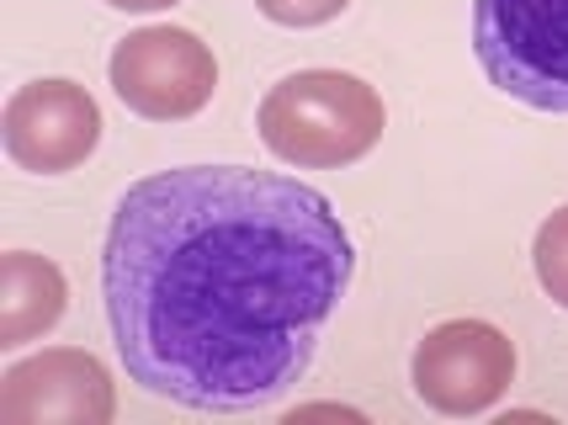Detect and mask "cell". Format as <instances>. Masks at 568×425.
Returning a JSON list of instances; mask_svg holds the SVG:
<instances>
[{
  "mask_svg": "<svg viewBox=\"0 0 568 425\" xmlns=\"http://www.w3.org/2000/svg\"><path fill=\"white\" fill-rule=\"evenodd\" d=\"M409 383L446 421H478L510 394L516 346L489 320H446L415 346Z\"/></svg>",
  "mask_w": 568,
  "mask_h": 425,
  "instance_id": "obj_5",
  "label": "cell"
},
{
  "mask_svg": "<svg viewBox=\"0 0 568 425\" xmlns=\"http://www.w3.org/2000/svg\"><path fill=\"white\" fill-rule=\"evenodd\" d=\"M101 107L74 80H27L0 107V144L17 171L70 175L101 144Z\"/></svg>",
  "mask_w": 568,
  "mask_h": 425,
  "instance_id": "obj_6",
  "label": "cell"
},
{
  "mask_svg": "<svg viewBox=\"0 0 568 425\" xmlns=\"http://www.w3.org/2000/svg\"><path fill=\"white\" fill-rule=\"evenodd\" d=\"M351 0H255V11L276 27H297V32H308V27H324L335 22L341 11H346Z\"/></svg>",
  "mask_w": 568,
  "mask_h": 425,
  "instance_id": "obj_10",
  "label": "cell"
},
{
  "mask_svg": "<svg viewBox=\"0 0 568 425\" xmlns=\"http://www.w3.org/2000/svg\"><path fill=\"white\" fill-rule=\"evenodd\" d=\"M531 266H537V282H542L547 298L568 308V208L542 219L537 240H531Z\"/></svg>",
  "mask_w": 568,
  "mask_h": 425,
  "instance_id": "obj_9",
  "label": "cell"
},
{
  "mask_svg": "<svg viewBox=\"0 0 568 425\" xmlns=\"http://www.w3.org/2000/svg\"><path fill=\"white\" fill-rule=\"evenodd\" d=\"M356 272L335 202L297 175L181 165L133 181L106 224L101 293L133 383L186 409H255L314 367Z\"/></svg>",
  "mask_w": 568,
  "mask_h": 425,
  "instance_id": "obj_1",
  "label": "cell"
},
{
  "mask_svg": "<svg viewBox=\"0 0 568 425\" xmlns=\"http://www.w3.org/2000/svg\"><path fill=\"white\" fill-rule=\"evenodd\" d=\"M473 53L510 101L568 112V0H473Z\"/></svg>",
  "mask_w": 568,
  "mask_h": 425,
  "instance_id": "obj_3",
  "label": "cell"
},
{
  "mask_svg": "<svg viewBox=\"0 0 568 425\" xmlns=\"http://www.w3.org/2000/svg\"><path fill=\"white\" fill-rule=\"evenodd\" d=\"M112 11H139V17H149V11H171V6H181V0H106Z\"/></svg>",
  "mask_w": 568,
  "mask_h": 425,
  "instance_id": "obj_12",
  "label": "cell"
},
{
  "mask_svg": "<svg viewBox=\"0 0 568 425\" xmlns=\"http://www.w3.org/2000/svg\"><path fill=\"white\" fill-rule=\"evenodd\" d=\"M112 91L144 123H186L219 91V59L192 27L154 22L128 32L106 59Z\"/></svg>",
  "mask_w": 568,
  "mask_h": 425,
  "instance_id": "obj_4",
  "label": "cell"
},
{
  "mask_svg": "<svg viewBox=\"0 0 568 425\" xmlns=\"http://www.w3.org/2000/svg\"><path fill=\"white\" fill-rule=\"evenodd\" d=\"M112 373L80 346L32 351L0 373V425H112Z\"/></svg>",
  "mask_w": 568,
  "mask_h": 425,
  "instance_id": "obj_7",
  "label": "cell"
},
{
  "mask_svg": "<svg viewBox=\"0 0 568 425\" xmlns=\"http://www.w3.org/2000/svg\"><path fill=\"white\" fill-rule=\"evenodd\" d=\"M282 421L287 425H303V421H351V425H362V409H346V404H303V409H287Z\"/></svg>",
  "mask_w": 568,
  "mask_h": 425,
  "instance_id": "obj_11",
  "label": "cell"
},
{
  "mask_svg": "<svg viewBox=\"0 0 568 425\" xmlns=\"http://www.w3.org/2000/svg\"><path fill=\"white\" fill-rule=\"evenodd\" d=\"M70 303V282L38 251L0 255V351H22L27 341H43Z\"/></svg>",
  "mask_w": 568,
  "mask_h": 425,
  "instance_id": "obj_8",
  "label": "cell"
},
{
  "mask_svg": "<svg viewBox=\"0 0 568 425\" xmlns=\"http://www.w3.org/2000/svg\"><path fill=\"white\" fill-rule=\"evenodd\" d=\"M261 144L293 171H341L383 144V97L346 70L282 75L255 107Z\"/></svg>",
  "mask_w": 568,
  "mask_h": 425,
  "instance_id": "obj_2",
  "label": "cell"
}]
</instances>
